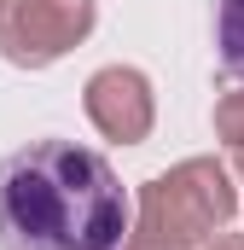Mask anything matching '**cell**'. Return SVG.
<instances>
[{"instance_id": "obj_6", "label": "cell", "mask_w": 244, "mask_h": 250, "mask_svg": "<svg viewBox=\"0 0 244 250\" xmlns=\"http://www.w3.org/2000/svg\"><path fill=\"white\" fill-rule=\"evenodd\" d=\"M215 134H221L227 151H244V82L215 99Z\"/></svg>"}, {"instance_id": "obj_1", "label": "cell", "mask_w": 244, "mask_h": 250, "mask_svg": "<svg viewBox=\"0 0 244 250\" xmlns=\"http://www.w3.org/2000/svg\"><path fill=\"white\" fill-rule=\"evenodd\" d=\"M128 192L117 169L70 140L0 157V250H122Z\"/></svg>"}, {"instance_id": "obj_2", "label": "cell", "mask_w": 244, "mask_h": 250, "mask_svg": "<svg viewBox=\"0 0 244 250\" xmlns=\"http://www.w3.org/2000/svg\"><path fill=\"white\" fill-rule=\"evenodd\" d=\"M239 215L233 169L215 157H186L140 187V215L122 250H209Z\"/></svg>"}, {"instance_id": "obj_4", "label": "cell", "mask_w": 244, "mask_h": 250, "mask_svg": "<svg viewBox=\"0 0 244 250\" xmlns=\"http://www.w3.org/2000/svg\"><path fill=\"white\" fill-rule=\"evenodd\" d=\"M81 105H87L93 128H99L105 140H117V146H140V140L151 134V123H157L151 82H145L134 64H105V70H93L87 87H81Z\"/></svg>"}, {"instance_id": "obj_8", "label": "cell", "mask_w": 244, "mask_h": 250, "mask_svg": "<svg viewBox=\"0 0 244 250\" xmlns=\"http://www.w3.org/2000/svg\"><path fill=\"white\" fill-rule=\"evenodd\" d=\"M233 169H239V175H244V151H233Z\"/></svg>"}, {"instance_id": "obj_7", "label": "cell", "mask_w": 244, "mask_h": 250, "mask_svg": "<svg viewBox=\"0 0 244 250\" xmlns=\"http://www.w3.org/2000/svg\"><path fill=\"white\" fill-rule=\"evenodd\" d=\"M209 250H244V239H233V233H221V239H215Z\"/></svg>"}, {"instance_id": "obj_3", "label": "cell", "mask_w": 244, "mask_h": 250, "mask_svg": "<svg viewBox=\"0 0 244 250\" xmlns=\"http://www.w3.org/2000/svg\"><path fill=\"white\" fill-rule=\"evenodd\" d=\"M99 23V0H6L0 12V59L18 70H47L81 47Z\"/></svg>"}, {"instance_id": "obj_9", "label": "cell", "mask_w": 244, "mask_h": 250, "mask_svg": "<svg viewBox=\"0 0 244 250\" xmlns=\"http://www.w3.org/2000/svg\"><path fill=\"white\" fill-rule=\"evenodd\" d=\"M0 12H6V0H0Z\"/></svg>"}, {"instance_id": "obj_5", "label": "cell", "mask_w": 244, "mask_h": 250, "mask_svg": "<svg viewBox=\"0 0 244 250\" xmlns=\"http://www.w3.org/2000/svg\"><path fill=\"white\" fill-rule=\"evenodd\" d=\"M215 47H221V70L244 76V0H215Z\"/></svg>"}]
</instances>
